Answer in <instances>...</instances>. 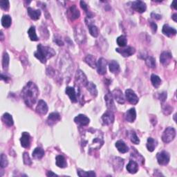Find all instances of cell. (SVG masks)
Wrapping results in <instances>:
<instances>
[{
    "instance_id": "f35d334b",
    "label": "cell",
    "mask_w": 177,
    "mask_h": 177,
    "mask_svg": "<svg viewBox=\"0 0 177 177\" xmlns=\"http://www.w3.org/2000/svg\"><path fill=\"white\" fill-rule=\"evenodd\" d=\"M116 42L117 44H118V45L120 46L121 47H125L127 43V37H125V35H121V36H119L117 38Z\"/></svg>"
},
{
    "instance_id": "ee69618b",
    "label": "cell",
    "mask_w": 177,
    "mask_h": 177,
    "mask_svg": "<svg viewBox=\"0 0 177 177\" xmlns=\"http://www.w3.org/2000/svg\"><path fill=\"white\" fill-rule=\"evenodd\" d=\"M9 165V160H8L7 156L4 154H2L1 158H0V165L2 168L6 167Z\"/></svg>"
},
{
    "instance_id": "816d5d0a",
    "label": "cell",
    "mask_w": 177,
    "mask_h": 177,
    "mask_svg": "<svg viewBox=\"0 0 177 177\" xmlns=\"http://www.w3.org/2000/svg\"><path fill=\"white\" fill-rule=\"evenodd\" d=\"M151 17L153 19H155V20H160V19H161V15L156 14V13H151Z\"/></svg>"
},
{
    "instance_id": "8fae6325",
    "label": "cell",
    "mask_w": 177,
    "mask_h": 177,
    "mask_svg": "<svg viewBox=\"0 0 177 177\" xmlns=\"http://www.w3.org/2000/svg\"><path fill=\"white\" fill-rule=\"evenodd\" d=\"M116 51L117 52L119 53L123 57H129L132 56L133 54H134L136 52V50L134 47H122L121 48H116Z\"/></svg>"
},
{
    "instance_id": "7c38bea8",
    "label": "cell",
    "mask_w": 177,
    "mask_h": 177,
    "mask_svg": "<svg viewBox=\"0 0 177 177\" xmlns=\"http://www.w3.org/2000/svg\"><path fill=\"white\" fill-rule=\"evenodd\" d=\"M75 40L77 41V42L80 44H83L84 41L85 40V33L83 29H82L81 26L76 27L75 29Z\"/></svg>"
},
{
    "instance_id": "83f0119b",
    "label": "cell",
    "mask_w": 177,
    "mask_h": 177,
    "mask_svg": "<svg viewBox=\"0 0 177 177\" xmlns=\"http://www.w3.org/2000/svg\"><path fill=\"white\" fill-rule=\"evenodd\" d=\"M28 14L31 19L33 20H37L41 15V11L40 10H34L32 8H28L27 9Z\"/></svg>"
},
{
    "instance_id": "d4e9b609",
    "label": "cell",
    "mask_w": 177,
    "mask_h": 177,
    "mask_svg": "<svg viewBox=\"0 0 177 177\" xmlns=\"http://www.w3.org/2000/svg\"><path fill=\"white\" fill-rule=\"evenodd\" d=\"M113 160V166L115 170L120 171L122 170L124 164V160L119 157H114Z\"/></svg>"
},
{
    "instance_id": "f546056e",
    "label": "cell",
    "mask_w": 177,
    "mask_h": 177,
    "mask_svg": "<svg viewBox=\"0 0 177 177\" xmlns=\"http://www.w3.org/2000/svg\"><path fill=\"white\" fill-rule=\"evenodd\" d=\"M56 165L60 168H65L67 166L66 159L62 155H58L56 156Z\"/></svg>"
},
{
    "instance_id": "681fc988",
    "label": "cell",
    "mask_w": 177,
    "mask_h": 177,
    "mask_svg": "<svg viewBox=\"0 0 177 177\" xmlns=\"http://www.w3.org/2000/svg\"><path fill=\"white\" fill-rule=\"evenodd\" d=\"M167 98V93L166 92H163L159 95V99L161 102H164Z\"/></svg>"
},
{
    "instance_id": "d590c367",
    "label": "cell",
    "mask_w": 177,
    "mask_h": 177,
    "mask_svg": "<svg viewBox=\"0 0 177 177\" xmlns=\"http://www.w3.org/2000/svg\"><path fill=\"white\" fill-rule=\"evenodd\" d=\"M11 17L9 15H4L2 18V24L5 28H9L11 25Z\"/></svg>"
},
{
    "instance_id": "c3c4849f",
    "label": "cell",
    "mask_w": 177,
    "mask_h": 177,
    "mask_svg": "<svg viewBox=\"0 0 177 177\" xmlns=\"http://www.w3.org/2000/svg\"><path fill=\"white\" fill-rule=\"evenodd\" d=\"M172 110H173V108L170 107V105H165V107H163V112L165 113V114H167V115H168V114H170L171 111H172Z\"/></svg>"
},
{
    "instance_id": "8992f818",
    "label": "cell",
    "mask_w": 177,
    "mask_h": 177,
    "mask_svg": "<svg viewBox=\"0 0 177 177\" xmlns=\"http://www.w3.org/2000/svg\"><path fill=\"white\" fill-rule=\"evenodd\" d=\"M75 84L78 86L80 87H86L87 84H88V80H87V78L86 75L83 73V71L78 70L75 73Z\"/></svg>"
},
{
    "instance_id": "603a6c76",
    "label": "cell",
    "mask_w": 177,
    "mask_h": 177,
    "mask_svg": "<svg viewBox=\"0 0 177 177\" xmlns=\"http://www.w3.org/2000/svg\"><path fill=\"white\" fill-rule=\"evenodd\" d=\"M162 32L163 34L169 37H173L176 34V30L167 25V24H165V25L163 26Z\"/></svg>"
},
{
    "instance_id": "ac0fdd59",
    "label": "cell",
    "mask_w": 177,
    "mask_h": 177,
    "mask_svg": "<svg viewBox=\"0 0 177 177\" xmlns=\"http://www.w3.org/2000/svg\"><path fill=\"white\" fill-rule=\"evenodd\" d=\"M61 117L60 115L57 112H53L49 114L48 118H47V123L50 126H53L55 124H56L57 122H58L60 121Z\"/></svg>"
},
{
    "instance_id": "ba28073f",
    "label": "cell",
    "mask_w": 177,
    "mask_h": 177,
    "mask_svg": "<svg viewBox=\"0 0 177 177\" xmlns=\"http://www.w3.org/2000/svg\"><path fill=\"white\" fill-rule=\"evenodd\" d=\"M114 114L113 111L107 110L101 117V122L104 125H110L114 121Z\"/></svg>"
},
{
    "instance_id": "7a4b0ae2",
    "label": "cell",
    "mask_w": 177,
    "mask_h": 177,
    "mask_svg": "<svg viewBox=\"0 0 177 177\" xmlns=\"http://www.w3.org/2000/svg\"><path fill=\"white\" fill-rule=\"evenodd\" d=\"M38 94H39V91H38L37 87L32 82L27 83L21 91V97L25 104L29 107H32L35 104L37 100Z\"/></svg>"
},
{
    "instance_id": "11a10c76",
    "label": "cell",
    "mask_w": 177,
    "mask_h": 177,
    "mask_svg": "<svg viewBox=\"0 0 177 177\" xmlns=\"http://www.w3.org/2000/svg\"><path fill=\"white\" fill-rule=\"evenodd\" d=\"M47 176H58L57 174H56L55 173H53V171H48V172L47 173Z\"/></svg>"
},
{
    "instance_id": "9a60e30c",
    "label": "cell",
    "mask_w": 177,
    "mask_h": 177,
    "mask_svg": "<svg viewBox=\"0 0 177 177\" xmlns=\"http://www.w3.org/2000/svg\"><path fill=\"white\" fill-rule=\"evenodd\" d=\"M67 15L71 20H75L76 19L79 18L80 13L75 5H73V6H71L69 10H68Z\"/></svg>"
},
{
    "instance_id": "44dd1931",
    "label": "cell",
    "mask_w": 177,
    "mask_h": 177,
    "mask_svg": "<svg viewBox=\"0 0 177 177\" xmlns=\"http://www.w3.org/2000/svg\"><path fill=\"white\" fill-rule=\"evenodd\" d=\"M171 58H172V56H171V54L170 52L164 51V52L160 54V61L164 66H167L170 63Z\"/></svg>"
},
{
    "instance_id": "6da1fadb",
    "label": "cell",
    "mask_w": 177,
    "mask_h": 177,
    "mask_svg": "<svg viewBox=\"0 0 177 177\" xmlns=\"http://www.w3.org/2000/svg\"><path fill=\"white\" fill-rule=\"evenodd\" d=\"M83 145L88 147L90 149H99L104 144V138L101 131L89 129L82 135Z\"/></svg>"
},
{
    "instance_id": "d6a6232c",
    "label": "cell",
    "mask_w": 177,
    "mask_h": 177,
    "mask_svg": "<svg viewBox=\"0 0 177 177\" xmlns=\"http://www.w3.org/2000/svg\"><path fill=\"white\" fill-rule=\"evenodd\" d=\"M86 87H87V90L89 91V93H90L92 96L94 97L97 96L98 90H97L96 84H94L93 83H91V82H89V83H88V84H87Z\"/></svg>"
},
{
    "instance_id": "db71d44e",
    "label": "cell",
    "mask_w": 177,
    "mask_h": 177,
    "mask_svg": "<svg viewBox=\"0 0 177 177\" xmlns=\"http://www.w3.org/2000/svg\"><path fill=\"white\" fill-rule=\"evenodd\" d=\"M54 42H55L57 44L59 45V46H63L64 45V43L60 39H58V38H55L54 39Z\"/></svg>"
},
{
    "instance_id": "ab89813d",
    "label": "cell",
    "mask_w": 177,
    "mask_h": 177,
    "mask_svg": "<svg viewBox=\"0 0 177 177\" xmlns=\"http://www.w3.org/2000/svg\"><path fill=\"white\" fill-rule=\"evenodd\" d=\"M9 64V56L6 52H4L3 54V59H2V66L3 69L6 70L8 69Z\"/></svg>"
},
{
    "instance_id": "cb8c5ba5",
    "label": "cell",
    "mask_w": 177,
    "mask_h": 177,
    "mask_svg": "<svg viewBox=\"0 0 177 177\" xmlns=\"http://www.w3.org/2000/svg\"><path fill=\"white\" fill-rule=\"evenodd\" d=\"M66 94L69 96L72 102H77V94L75 93V89L71 87H68L66 88Z\"/></svg>"
},
{
    "instance_id": "8d00e7d4",
    "label": "cell",
    "mask_w": 177,
    "mask_h": 177,
    "mask_svg": "<svg viewBox=\"0 0 177 177\" xmlns=\"http://www.w3.org/2000/svg\"><path fill=\"white\" fill-rule=\"evenodd\" d=\"M151 82L152 85H153L155 88H158L161 84V80L159 76H158L155 74H152L151 75Z\"/></svg>"
},
{
    "instance_id": "7bdbcfd3",
    "label": "cell",
    "mask_w": 177,
    "mask_h": 177,
    "mask_svg": "<svg viewBox=\"0 0 177 177\" xmlns=\"http://www.w3.org/2000/svg\"><path fill=\"white\" fill-rule=\"evenodd\" d=\"M78 175L79 176H96V173L94 171H85L81 170H78Z\"/></svg>"
},
{
    "instance_id": "484cf974",
    "label": "cell",
    "mask_w": 177,
    "mask_h": 177,
    "mask_svg": "<svg viewBox=\"0 0 177 177\" xmlns=\"http://www.w3.org/2000/svg\"><path fill=\"white\" fill-rule=\"evenodd\" d=\"M127 170L131 174H136L138 170V165L135 160H130L127 165Z\"/></svg>"
},
{
    "instance_id": "30bf717a",
    "label": "cell",
    "mask_w": 177,
    "mask_h": 177,
    "mask_svg": "<svg viewBox=\"0 0 177 177\" xmlns=\"http://www.w3.org/2000/svg\"><path fill=\"white\" fill-rule=\"evenodd\" d=\"M107 62L103 58H100L97 62V71L100 75H105L107 72Z\"/></svg>"
},
{
    "instance_id": "74e56055",
    "label": "cell",
    "mask_w": 177,
    "mask_h": 177,
    "mask_svg": "<svg viewBox=\"0 0 177 177\" xmlns=\"http://www.w3.org/2000/svg\"><path fill=\"white\" fill-rule=\"evenodd\" d=\"M28 34L29 38L31 39V41H37L38 40V37L36 35V32H35V28L34 26H31V28L29 29L28 31Z\"/></svg>"
},
{
    "instance_id": "7dc6e473",
    "label": "cell",
    "mask_w": 177,
    "mask_h": 177,
    "mask_svg": "<svg viewBox=\"0 0 177 177\" xmlns=\"http://www.w3.org/2000/svg\"><path fill=\"white\" fill-rule=\"evenodd\" d=\"M0 6H1L2 9L4 10H8L9 9L10 4L9 1H1L0 2Z\"/></svg>"
},
{
    "instance_id": "f907efd6",
    "label": "cell",
    "mask_w": 177,
    "mask_h": 177,
    "mask_svg": "<svg viewBox=\"0 0 177 177\" xmlns=\"http://www.w3.org/2000/svg\"><path fill=\"white\" fill-rule=\"evenodd\" d=\"M80 6L82 7V9H83L84 11L86 13H88V9H87V5L85 3V2H83V1H81L80 2Z\"/></svg>"
},
{
    "instance_id": "4fadbf2b",
    "label": "cell",
    "mask_w": 177,
    "mask_h": 177,
    "mask_svg": "<svg viewBox=\"0 0 177 177\" xmlns=\"http://www.w3.org/2000/svg\"><path fill=\"white\" fill-rule=\"evenodd\" d=\"M132 8L136 11L143 13L146 10V4L142 1H135L132 3Z\"/></svg>"
},
{
    "instance_id": "60d3db41",
    "label": "cell",
    "mask_w": 177,
    "mask_h": 177,
    "mask_svg": "<svg viewBox=\"0 0 177 177\" xmlns=\"http://www.w3.org/2000/svg\"><path fill=\"white\" fill-rule=\"evenodd\" d=\"M145 63L149 68H152V69H154L156 67V60L152 56H148L145 59Z\"/></svg>"
},
{
    "instance_id": "5bb4252c",
    "label": "cell",
    "mask_w": 177,
    "mask_h": 177,
    "mask_svg": "<svg viewBox=\"0 0 177 177\" xmlns=\"http://www.w3.org/2000/svg\"><path fill=\"white\" fill-rule=\"evenodd\" d=\"M105 100L108 110H110L113 111V112L116 110L115 104H114V98L112 96V94L111 93H108L107 94H106L105 96Z\"/></svg>"
},
{
    "instance_id": "f6af8a7d",
    "label": "cell",
    "mask_w": 177,
    "mask_h": 177,
    "mask_svg": "<svg viewBox=\"0 0 177 177\" xmlns=\"http://www.w3.org/2000/svg\"><path fill=\"white\" fill-rule=\"evenodd\" d=\"M130 140L133 143L136 144V145H138V144L140 143V139L137 137V134H136L134 132H133V131L130 132Z\"/></svg>"
},
{
    "instance_id": "7402d4cb",
    "label": "cell",
    "mask_w": 177,
    "mask_h": 177,
    "mask_svg": "<svg viewBox=\"0 0 177 177\" xmlns=\"http://www.w3.org/2000/svg\"><path fill=\"white\" fill-rule=\"evenodd\" d=\"M125 118L127 122H133L136 118H137V112H136V110L134 108L130 109L129 110L126 111L125 114Z\"/></svg>"
},
{
    "instance_id": "4316f807",
    "label": "cell",
    "mask_w": 177,
    "mask_h": 177,
    "mask_svg": "<svg viewBox=\"0 0 177 177\" xmlns=\"http://www.w3.org/2000/svg\"><path fill=\"white\" fill-rule=\"evenodd\" d=\"M116 148L118 149V152H120L122 154L127 153V152L129 151V148H128V147L123 140H120L117 141L116 143Z\"/></svg>"
},
{
    "instance_id": "9f6ffc18",
    "label": "cell",
    "mask_w": 177,
    "mask_h": 177,
    "mask_svg": "<svg viewBox=\"0 0 177 177\" xmlns=\"http://www.w3.org/2000/svg\"><path fill=\"white\" fill-rule=\"evenodd\" d=\"M8 79H9V77H7L6 75H4L3 73H2V80H4L5 82H6V81L8 80Z\"/></svg>"
},
{
    "instance_id": "e0dca14e",
    "label": "cell",
    "mask_w": 177,
    "mask_h": 177,
    "mask_svg": "<svg viewBox=\"0 0 177 177\" xmlns=\"http://www.w3.org/2000/svg\"><path fill=\"white\" fill-rule=\"evenodd\" d=\"M31 136L27 132H23L20 138L21 145L24 148H29L31 145Z\"/></svg>"
},
{
    "instance_id": "2e32d148",
    "label": "cell",
    "mask_w": 177,
    "mask_h": 177,
    "mask_svg": "<svg viewBox=\"0 0 177 177\" xmlns=\"http://www.w3.org/2000/svg\"><path fill=\"white\" fill-rule=\"evenodd\" d=\"M74 121L77 125H80L81 127L87 126L89 124L90 120L89 118H87L86 116L83 115V114H80L75 117L74 118Z\"/></svg>"
},
{
    "instance_id": "680465c9",
    "label": "cell",
    "mask_w": 177,
    "mask_h": 177,
    "mask_svg": "<svg viewBox=\"0 0 177 177\" xmlns=\"http://www.w3.org/2000/svg\"><path fill=\"white\" fill-rule=\"evenodd\" d=\"M171 6H172L174 9H176V2L174 1L172 2V4H171Z\"/></svg>"
},
{
    "instance_id": "ffe728a7",
    "label": "cell",
    "mask_w": 177,
    "mask_h": 177,
    "mask_svg": "<svg viewBox=\"0 0 177 177\" xmlns=\"http://www.w3.org/2000/svg\"><path fill=\"white\" fill-rule=\"evenodd\" d=\"M112 96L119 104H124L125 102V96L120 89H116L112 91Z\"/></svg>"
},
{
    "instance_id": "277c9868",
    "label": "cell",
    "mask_w": 177,
    "mask_h": 177,
    "mask_svg": "<svg viewBox=\"0 0 177 177\" xmlns=\"http://www.w3.org/2000/svg\"><path fill=\"white\" fill-rule=\"evenodd\" d=\"M73 62L67 54L62 57L60 60V73L65 78H69L73 71Z\"/></svg>"
},
{
    "instance_id": "b9f144b4",
    "label": "cell",
    "mask_w": 177,
    "mask_h": 177,
    "mask_svg": "<svg viewBox=\"0 0 177 177\" xmlns=\"http://www.w3.org/2000/svg\"><path fill=\"white\" fill-rule=\"evenodd\" d=\"M89 33L94 37H97L98 36V29L97 28L96 26L94 25V24H89Z\"/></svg>"
},
{
    "instance_id": "6f0895ef",
    "label": "cell",
    "mask_w": 177,
    "mask_h": 177,
    "mask_svg": "<svg viewBox=\"0 0 177 177\" xmlns=\"http://www.w3.org/2000/svg\"><path fill=\"white\" fill-rule=\"evenodd\" d=\"M176 16H177V14L176 13H174V14L172 15V17H171V18L173 19V20L175 21V22H176L177 21V20H176Z\"/></svg>"
},
{
    "instance_id": "3957f363",
    "label": "cell",
    "mask_w": 177,
    "mask_h": 177,
    "mask_svg": "<svg viewBox=\"0 0 177 177\" xmlns=\"http://www.w3.org/2000/svg\"><path fill=\"white\" fill-rule=\"evenodd\" d=\"M34 55L35 58L39 60L42 63L45 64L48 59L56 55V51L52 48L39 44L37 46V50L35 51Z\"/></svg>"
},
{
    "instance_id": "d6986e66",
    "label": "cell",
    "mask_w": 177,
    "mask_h": 177,
    "mask_svg": "<svg viewBox=\"0 0 177 177\" xmlns=\"http://www.w3.org/2000/svg\"><path fill=\"white\" fill-rule=\"evenodd\" d=\"M48 108L46 102L44 101L43 100H40L36 107L37 112L40 114H42V115H44V114L48 112Z\"/></svg>"
},
{
    "instance_id": "1f68e13d",
    "label": "cell",
    "mask_w": 177,
    "mask_h": 177,
    "mask_svg": "<svg viewBox=\"0 0 177 177\" xmlns=\"http://www.w3.org/2000/svg\"><path fill=\"white\" fill-rule=\"evenodd\" d=\"M109 67H110V71L113 73H118L120 72V65L118 64V62L116 60H112L111 61L110 65H109Z\"/></svg>"
},
{
    "instance_id": "5b68a950",
    "label": "cell",
    "mask_w": 177,
    "mask_h": 177,
    "mask_svg": "<svg viewBox=\"0 0 177 177\" xmlns=\"http://www.w3.org/2000/svg\"><path fill=\"white\" fill-rule=\"evenodd\" d=\"M176 137V130L173 127H167L162 136V140L165 143H169L172 141Z\"/></svg>"
},
{
    "instance_id": "e575fe53",
    "label": "cell",
    "mask_w": 177,
    "mask_h": 177,
    "mask_svg": "<svg viewBox=\"0 0 177 177\" xmlns=\"http://www.w3.org/2000/svg\"><path fill=\"white\" fill-rule=\"evenodd\" d=\"M147 148L149 152H153L156 146V142L154 138H148V142H147Z\"/></svg>"
},
{
    "instance_id": "bcb514c9",
    "label": "cell",
    "mask_w": 177,
    "mask_h": 177,
    "mask_svg": "<svg viewBox=\"0 0 177 177\" xmlns=\"http://www.w3.org/2000/svg\"><path fill=\"white\" fill-rule=\"evenodd\" d=\"M23 160L25 165H31L32 164V160L29 156V153H27V152H24L23 154Z\"/></svg>"
},
{
    "instance_id": "9c48e42d",
    "label": "cell",
    "mask_w": 177,
    "mask_h": 177,
    "mask_svg": "<svg viewBox=\"0 0 177 177\" xmlns=\"http://www.w3.org/2000/svg\"><path fill=\"white\" fill-rule=\"evenodd\" d=\"M125 97L127 101L132 105H137L138 102V98L132 89H128L125 91Z\"/></svg>"
},
{
    "instance_id": "836d02e7",
    "label": "cell",
    "mask_w": 177,
    "mask_h": 177,
    "mask_svg": "<svg viewBox=\"0 0 177 177\" xmlns=\"http://www.w3.org/2000/svg\"><path fill=\"white\" fill-rule=\"evenodd\" d=\"M44 155V151L41 148H35L32 154V156L35 159H41Z\"/></svg>"
},
{
    "instance_id": "f5cc1de1",
    "label": "cell",
    "mask_w": 177,
    "mask_h": 177,
    "mask_svg": "<svg viewBox=\"0 0 177 177\" xmlns=\"http://www.w3.org/2000/svg\"><path fill=\"white\" fill-rule=\"evenodd\" d=\"M150 25L152 27V31L154 33L156 32L157 31V25L156 23L153 22V21H150Z\"/></svg>"
},
{
    "instance_id": "f1b7e54d",
    "label": "cell",
    "mask_w": 177,
    "mask_h": 177,
    "mask_svg": "<svg viewBox=\"0 0 177 177\" xmlns=\"http://www.w3.org/2000/svg\"><path fill=\"white\" fill-rule=\"evenodd\" d=\"M2 120L4 123L9 127H11L13 126V124H14V121H13L11 115H10V114L8 113L4 114V115L2 116Z\"/></svg>"
},
{
    "instance_id": "52a82bcc",
    "label": "cell",
    "mask_w": 177,
    "mask_h": 177,
    "mask_svg": "<svg viewBox=\"0 0 177 177\" xmlns=\"http://www.w3.org/2000/svg\"><path fill=\"white\" fill-rule=\"evenodd\" d=\"M156 159L158 163L160 165H165L168 164L170 160V155L167 152L163 151L156 154Z\"/></svg>"
},
{
    "instance_id": "91938a15",
    "label": "cell",
    "mask_w": 177,
    "mask_h": 177,
    "mask_svg": "<svg viewBox=\"0 0 177 177\" xmlns=\"http://www.w3.org/2000/svg\"><path fill=\"white\" fill-rule=\"evenodd\" d=\"M1 40H4V35H3V33H2V31H1Z\"/></svg>"
},
{
    "instance_id": "4dcf8cb0",
    "label": "cell",
    "mask_w": 177,
    "mask_h": 177,
    "mask_svg": "<svg viewBox=\"0 0 177 177\" xmlns=\"http://www.w3.org/2000/svg\"><path fill=\"white\" fill-rule=\"evenodd\" d=\"M84 62H85L87 64L89 65L91 68H96L97 66L96 58L92 55H87L86 58H84Z\"/></svg>"
}]
</instances>
